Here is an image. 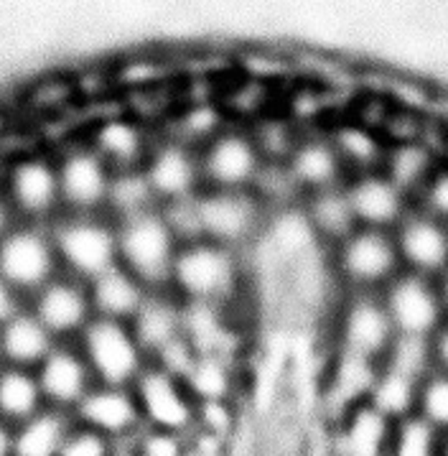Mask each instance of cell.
Here are the masks:
<instances>
[{
	"label": "cell",
	"instance_id": "obj_41",
	"mask_svg": "<svg viewBox=\"0 0 448 456\" xmlns=\"http://www.w3.org/2000/svg\"><path fill=\"white\" fill-rule=\"evenodd\" d=\"M23 306H26V298L0 278V327L8 324Z\"/></svg>",
	"mask_w": 448,
	"mask_h": 456
},
{
	"label": "cell",
	"instance_id": "obj_39",
	"mask_svg": "<svg viewBox=\"0 0 448 456\" xmlns=\"http://www.w3.org/2000/svg\"><path fill=\"white\" fill-rule=\"evenodd\" d=\"M118 452H120V444H115L112 438L102 436L87 426L72 423L59 456H118Z\"/></svg>",
	"mask_w": 448,
	"mask_h": 456
},
{
	"label": "cell",
	"instance_id": "obj_35",
	"mask_svg": "<svg viewBox=\"0 0 448 456\" xmlns=\"http://www.w3.org/2000/svg\"><path fill=\"white\" fill-rule=\"evenodd\" d=\"M418 419H423L433 431L441 436L448 434V375L433 370L428 378L418 387L415 395V411Z\"/></svg>",
	"mask_w": 448,
	"mask_h": 456
},
{
	"label": "cell",
	"instance_id": "obj_5",
	"mask_svg": "<svg viewBox=\"0 0 448 456\" xmlns=\"http://www.w3.org/2000/svg\"><path fill=\"white\" fill-rule=\"evenodd\" d=\"M61 273L90 283L118 265V230L108 215L61 212L49 224Z\"/></svg>",
	"mask_w": 448,
	"mask_h": 456
},
{
	"label": "cell",
	"instance_id": "obj_27",
	"mask_svg": "<svg viewBox=\"0 0 448 456\" xmlns=\"http://www.w3.org/2000/svg\"><path fill=\"white\" fill-rule=\"evenodd\" d=\"M54 347L56 339L38 322L37 314L29 309V304L8 324L0 327V352L5 365L37 370Z\"/></svg>",
	"mask_w": 448,
	"mask_h": 456
},
{
	"label": "cell",
	"instance_id": "obj_10",
	"mask_svg": "<svg viewBox=\"0 0 448 456\" xmlns=\"http://www.w3.org/2000/svg\"><path fill=\"white\" fill-rule=\"evenodd\" d=\"M61 212L74 215H105L112 168L87 143L85 135H74L54 148Z\"/></svg>",
	"mask_w": 448,
	"mask_h": 456
},
{
	"label": "cell",
	"instance_id": "obj_15",
	"mask_svg": "<svg viewBox=\"0 0 448 456\" xmlns=\"http://www.w3.org/2000/svg\"><path fill=\"white\" fill-rule=\"evenodd\" d=\"M29 309L37 314L38 322L49 329L56 342H77L94 319L87 283L67 273H59L34 293L29 298Z\"/></svg>",
	"mask_w": 448,
	"mask_h": 456
},
{
	"label": "cell",
	"instance_id": "obj_2",
	"mask_svg": "<svg viewBox=\"0 0 448 456\" xmlns=\"http://www.w3.org/2000/svg\"><path fill=\"white\" fill-rule=\"evenodd\" d=\"M118 263L148 291H166L181 250L179 238L163 217L161 207L115 222Z\"/></svg>",
	"mask_w": 448,
	"mask_h": 456
},
{
	"label": "cell",
	"instance_id": "obj_29",
	"mask_svg": "<svg viewBox=\"0 0 448 456\" xmlns=\"http://www.w3.org/2000/svg\"><path fill=\"white\" fill-rule=\"evenodd\" d=\"M46 408L37 370L5 365L0 370V420L20 426Z\"/></svg>",
	"mask_w": 448,
	"mask_h": 456
},
{
	"label": "cell",
	"instance_id": "obj_32",
	"mask_svg": "<svg viewBox=\"0 0 448 456\" xmlns=\"http://www.w3.org/2000/svg\"><path fill=\"white\" fill-rule=\"evenodd\" d=\"M159 207V201L153 197V189L145 179L143 168H130V171H115L112 183H110L108 204H105V215L112 222L133 217Z\"/></svg>",
	"mask_w": 448,
	"mask_h": 456
},
{
	"label": "cell",
	"instance_id": "obj_25",
	"mask_svg": "<svg viewBox=\"0 0 448 456\" xmlns=\"http://www.w3.org/2000/svg\"><path fill=\"white\" fill-rule=\"evenodd\" d=\"M331 146L337 148L346 174H367L379 171L385 161L387 141L375 123H367L362 118H341L331 126H323Z\"/></svg>",
	"mask_w": 448,
	"mask_h": 456
},
{
	"label": "cell",
	"instance_id": "obj_37",
	"mask_svg": "<svg viewBox=\"0 0 448 456\" xmlns=\"http://www.w3.org/2000/svg\"><path fill=\"white\" fill-rule=\"evenodd\" d=\"M412 207L448 224V156L430 174V179L423 183V189L415 194Z\"/></svg>",
	"mask_w": 448,
	"mask_h": 456
},
{
	"label": "cell",
	"instance_id": "obj_14",
	"mask_svg": "<svg viewBox=\"0 0 448 456\" xmlns=\"http://www.w3.org/2000/svg\"><path fill=\"white\" fill-rule=\"evenodd\" d=\"M143 174L153 189L159 207L194 200L204 189L199 171V151L183 143L176 135H171L168 130L156 133L151 153L143 164Z\"/></svg>",
	"mask_w": 448,
	"mask_h": 456
},
{
	"label": "cell",
	"instance_id": "obj_8",
	"mask_svg": "<svg viewBox=\"0 0 448 456\" xmlns=\"http://www.w3.org/2000/svg\"><path fill=\"white\" fill-rule=\"evenodd\" d=\"M74 345L87 360L97 385L133 387L143 375L145 367L151 365L133 327L123 322L94 316Z\"/></svg>",
	"mask_w": 448,
	"mask_h": 456
},
{
	"label": "cell",
	"instance_id": "obj_24",
	"mask_svg": "<svg viewBox=\"0 0 448 456\" xmlns=\"http://www.w3.org/2000/svg\"><path fill=\"white\" fill-rule=\"evenodd\" d=\"M298 212L305 219L314 240L319 242V248L326 253L334 250L359 227L349 197L344 191V183L304 194L298 200Z\"/></svg>",
	"mask_w": 448,
	"mask_h": 456
},
{
	"label": "cell",
	"instance_id": "obj_45",
	"mask_svg": "<svg viewBox=\"0 0 448 456\" xmlns=\"http://www.w3.org/2000/svg\"><path fill=\"white\" fill-rule=\"evenodd\" d=\"M118 456H138L135 454V452H133V449H130V446H120V452H118Z\"/></svg>",
	"mask_w": 448,
	"mask_h": 456
},
{
	"label": "cell",
	"instance_id": "obj_7",
	"mask_svg": "<svg viewBox=\"0 0 448 456\" xmlns=\"http://www.w3.org/2000/svg\"><path fill=\"white\" fill-rule=\"evenodd\" d=\"M329 322L334 352L370 365H379L397 337L379 293H341Z\"/></svg>",
	"mask_w": 448,
	"mask_h": 456
},
{
	"label": "cell",
	"instance_id": "obj_22",
	"mask_svg": "<svg viewBox=\"0 0 448 456\" xmlns=\"http://www.w3.org/2000/svg\"><path fill=\"white\" fill-rule=\"evenodd\" d=\"M393 434L387 420L370 401H362L334 416V456H385Z\"/></svg>",
	"mask_w": 448,
	"mask_h": 456
},
{
	"label": "cell",
	"instance_id": "obj_42",
	"mask_svg": "<svg viewBox=\"0 0 448 456\" xmlns=\"http://www.w3.org/2000/svg\"><path fill=\"white\" fill-rule=\"evenodd\" d=\"M16 222H19V219H16L13 209H11V204L5 201L3 191H0V240H3L5 235H8V232H11V227H13Z\"/></svg>",
	"mask_w": 448,
	"mask_h": 456
},
{
	"label": "cell",
	"instance_id": "obj_43",
	"mask_svg": "<svg viewBox=\"0 0 448 456\" xmlns=\"http://www.w3.org/2000/svg\"><path fill=\"white\" fill-rule=\"evenodd\" d=\"M0 456H13V426L0 420Z\"/></svg>",
	"mask_w": 448,
	"mask_h": 456
},
{
	"label": "cell",
	"instance_id": "obj_36",
	"mask_svg": "<svg viewBox=\"0 0 448 456\" xmlns=\"http://www.w3.org/2000/svg\"><path fill=\"white\" fill-rule=\"evenodd\" d=\"M240 428V403L237 401H207L199 403L197 428L199 434L230 444Z\"/></svg>",
	"mask_w": 448,
	"mask_h": 456
},
{
	"label": "cell",
	"instance_id": "obj_4",
	"mask_svg": "<svg viewBox=\"0 0 448 456\" xmlns=\"http://www.w3.org/2000/svg\"><path fill=\"white\" fill-rule=\"evenodd\" d=\"M0 191L19 222L52 224L61 215L54 151L29 148L13 153L0 171Z\"/></svg>",
	"mask_w": 448,
	"mask_h": 456
},
{
	"label": "cell",
	"instance_id": "obj_1",
	"mask_svg": "<svg viewBox=\"0 0 448 456\" xmlns=\"http://www.w3.org/2000/svg\"><path fill=\"white\" fill-rule=\"evenodd\" d=\"M250 283L248 256L197 240L181 245L168 291L181 298L183 306L216 309L232 316V311L250 296Z\"/></svg>",
	"mask_w": 448,
	"mask_h": 456
},
{
	"label": "cell",
	"instance_id": "obj_18",
	"mask_svg": "<svg viewBox=\"0 0 448 456\" xmlns=\"http://www.w3.org/2000/svg\"><path fill=\"white\" fill-rule=\"evenodd\" d=\"M82 135L105 159V164L112 171L143 168L156 138L153 128L130 112H115L108 118H100Z\"/></svg>",
	"mask_w": 448,
	"mask_h": 456
},
{
	"label": "cell",
	"instance_id": "obj_6",
	"mask_svg": "<svg viewBox=\"0 0 448 456\" xmlns=\"http://www.w3.org/2000/svg\"><path fill=\"white\" fill-rule=\"evenodd\" d=\"M326 257L341 293H379L395 275L403 273L393 232L382 230L357 227Z\"/></svg>",
	"mask_w": 448,
	"mask_h": 456
},
{
	"label": "cell",
	"instance_id": "obj_46",
	"mask_svg": "<svg viewBox=\"0 0 448 456\" xmlns=\"http://www.w3.org/2000/svg\"><path fill=\"white\" fill-rule=\"evenodd\" d=\"M441 456H448V434L441 436Z\"/></svg>",
	"mask_w": 448,
	"mask_h": 456
},
{
	"label": "cell",
	"instance_id": "obj_31",
	"mask_svg": "<svg viewBox=\"0 0 448 456\" xmlns=\"http://www.w3.org/2000/svg\"><path fill=\"white\" fill-rule=\"evenodd\" d=\"M74 419L54 408H44L34 419L13 428V456H59Z\"/></svg>",
	"mask_w": 448,
	"mask_h": 456
},
{
	"label": "cell",
	"instance_id": "obj_34",
	"mask_svg": "<svg viewBox=\"0 0 448 456\" xmlns=\"http://www.w3.org/2000/svg\"><path fill=\"white\" fill-rule=\"evenodd\" d=\"M385 456H441V434L411 413L393 423Z\"/></svg>",
	"mask_w": 448,
	"mask_h": 456
},
{
	"label": "cell",
	"instance_id": "obj_13",
	"mask_svg": "<svg viewBox=\"0 0 448 456\" xmlns=\"http://www.w3.org/2000/svg\"><path fill=\"white\" fill-rule=\"evenodd\" d=\"M379 301L390 316L395 334L400 337L430 339L436 329L446 322L438 283L423 275L405 273V271L395 275L379 291Z\"/></svg>",
	"mask_w": 448,
	"mask_h": 456
},
{
	"label": "cell",
	"instance_id": "obj_11",
	"mask_svg": "<svg viewBox=\"0 0 448 456\" xmlns=\"http://www.w3.org/2000/svg\"><path fill=\"white\" fill-rule=\"evenodd\" d=\"M61 273L49 224L16 222L0 240V278L19 291L26 304Z\"/></svg>",
	"mask_w": 448,
	"mask_h": 456
},
{
	"label": "cell",
	"instance_id": "obj_47",
	"mask_svg": "<svg viewBox=\"0 0 448 456\" xmlns=\"http://www.w3.org/2000/svg\"><path fill=\"white\" fill-rule=\"evenodd\" d=\"M5 367V360H3V352H0V370Z\"/></svg>",
	"mask_w": 448,
	"mask_h": 456
},
{
	"label": "cell",
	"instance_id": "obj_38",
	"mask_svg": "<svg viewBox=\"0 0 448 456\" xmlns=\"http://www.w3.org/2000/svg\"><path fill=\"white\" fill-rule=\"evenodd\" d=\"M127 446L138 456H189V436L161 428H143Z\"/></svg>",
	"mask_w": 448,
	"mask_h": 456
},
{
	"label": "cell",
	"instance_id": "obj_17",
	"mask_svg": "<svg viewBox=\"0 0 448 456\" xmlns=\"http://www.w3.org/2000/svg\"><path fill=\"white\" fill-rule=\"evenodd\" d=\"M72 419L74 423L112 438L120 446L130 444L145 428L133 387L94 385L74 408Z\"/></svg>",
	"mask_w": 448,
	"mask_h": 456
},
{
	"label": "cell",
	"instance_id": "obj_44",
	"mask_svg": "<svg viewBox=\"0 0 448 456\" xmlns=\"http://www.w3.org/2000/svg\"><path fill=\"white\" fill-rule=\"evenodd\" d=\"M438 293H441V301H444V311H446V319H448V271L438 281Z\"/></svg>",
	"mask_w": 448,
	"mask_h": 456
},
{
	"label": "cell",
	"instance_id": "obj_26",
	"mask_svg": "<svg viewBox=\"0 0 448 456\" xmlns=\"http://www.w3.org/2000/svg\"><path fill=\"white\" fill-rule=\"evenodd\" d=\"M87 289H90L94 316L110 319V322H123V324H130L138 316V311L151 293L135 275L127 273L120 263L90 281Z\"/></svg>",
	"mask_w": 448,
	"mask_h": 456
},
{
	"label": "cell",
	"instance_id": "obj_3",
	"mask_svg": "<svg viewBox=\"0 0 448 456\" xmlns=\"http://www.w3.org/2000/svg\"><path fill=\"white\" fill-rule=\"evenodd\" d=\"M270 212L252 189H201L197 217L201 240L248 256L268 230Z\"/></svg>",
	"mask_w": 448,
	"mask_h": 456
},
{
	"label": "cell",
	"instance_id": "obj_33",
	"mask_svg": "<svg viewBox=\"0 0 448 456\" xmlns=\"http://www.w3.org/2000/svg\"><path fill=\"white\" fill-rule=\"evenodd\" d=\"M377 367L390 370L395 375L420 385L433 372L430 342L428 339H418V337H400L397 334Z\"/></svg>",
	"mask_w": 448,
	"mask_h": 456
},
{
	"label": "cell",
	"instance_id": "obj_19",
	"mask_svg": "<svg viewBox=\"0 0 448 456\" xmlns=\"http://www.w3.org/2000/svg\"><path fill=\"white\" fill-rule=\"evenodd\" d=\"M344 191L349 197L357 224L367 230L393 232L412 207L411 197L400 191L382 171L352 174L344 182Z\"/></svg>",
	"mask_w": 448,
	"mask_h": 456
},
{
	"label": "cell",
	"instance_id": "obj_16",
	"mask_svg": "<svg viewBox=\"0 0 448 456\" xmlns=\"http://www.w3.org/2000/svg\"><path fill=\"white\" fill-rule=\"evenodd\" d=\"M395 248L405 273L438 281L448 271V224L411 207L393 230Z\"/></svg>",
	"mask_w": 448,
	"mask_h": 456
},
{
	"label": "cell",
	"instance_id": "obj_20",
	"mask_svg": "<svg viewBox=\"0 0 448 456\" xmlns=\"http://www.w3.org/2000/svg\"><path fill=\"white\" fill-rule=\"evenodd\" d=\"M283 166L301 197L311 191L341 186L349 179L337 148L331 146L323 128H301Z\"/></svg>",
	"mask_w": 448,
	"mask_h": 456
},
{
	"label": "cell",
	"instance_id": "obj_12",
	"mask_svg": "<svg viewBox=\"0 0 448 456\" xmlns=\"http://www.w3.org/2000/svg\"><path fill=\"white\" fill-rule=\"evenodd\" d=\"M133 393L145 428H161L183 436L194 434L199 403L183 378L151 362L133 385Z\"/></svg>",
	"mask_w": 448,
	"mask_h": 456
},
{
	"label": "cell",
	"instance_id": "obj_40",
	"mask_svg": "<svg viewBox=\"0 0 448 456\" xmlns=\"http://www.w3.org/2000/svg\"><path fill=\"white\" fill-rule=\"evenodd\" d=\"M430 357H433V370L448 375V319L436 329V334L428 339Z\"/></svg>",
	"mask_w": 448,
	"mask_h": 456
},
{
	"label": "cell",
	"instance_id": "obj_21",
	"mask_svg": "<svg viewBox=\"0 0 448 456\" xmlns=\"http://www.w3.org/2000/svg\"><path fill=\"white\" fill-rule=\"evenodd\" d=\"M38 385L46 408H54L72 416L74 408L94 387L90 365L74 342H56L49 357L37 367Z\"/></svg>",
	"mask_w": 448,
	"mask_h": 456
},
{
	"label": "cell",
	"instance_id": "obj_9",
	"mask_svg": "<svg viewBox=\"0 0 448 456\" xmlns=\"http://www.w3.org/2000/svg\"><path fill=\"white\" fill-rule=\"evenodd\" d=\"M197 151L204 189H252L265 166V156L245 120H230Z\"/></svg>",
	"mask_w": 448,
	"mask_h": 456
},
{
	"label": "cell",
	"instance_id": "obj_30",
	"mask_svg": "<svg viewBox=\"0 0 448 456\" xmlns=\"http://www.w3.org/2000/svg\"><path fill=\"white\" fill-rule=\"evenodd\" d=\"M183 380L197 403L237 401V370L230 352H199Z\"/></svg>",
	"mask_w": 448,
	"mask_h": 456
},
{
	"label": "cell",
	"instance_id": "obj_28",
	"mask_svg": "<svg viewBox=\"0 0 448 456\" xmlns=\"http://www.w3.org/2000/svg\"><path fill=\"white\" fill-rule=\"evenodd\" d=\"M444 159H446V156L438 153L426 138L403 141V143H387L385 161H382V168H379V171H382L400 191H405L411 200H415V194L423 189V183L428 182L430 174L441 166Z\"/></svg>",
	"mask_w": 448,
	"mask_h": 456
},
{
	"label": "cell",
	"instance_id": "obj_23",
	"mask_svg": "<svg viewBox=\"0 0 448 456\" xmlns=\"http://www.w3.org/2000/svg\"><path fill=\"white\" fill-rule=\"evenodd\" d=\"M148 360H156L163 349L186 337V306L168 291H151L138 316L130 322Z\"/></svg>",
	"mask_w": 448,
	"mask_h": 456
}]
</instances>
